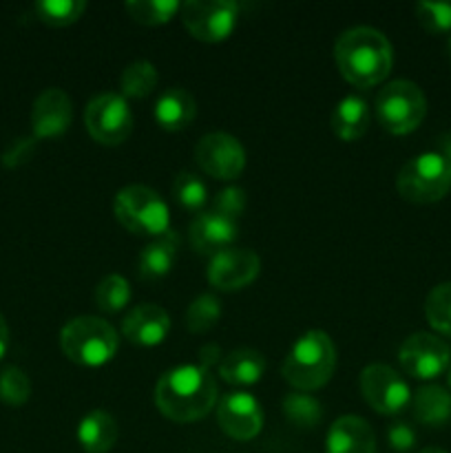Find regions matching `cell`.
<instances>
[{"mask_svg":"<svg viewBox=\"0 0 451 453\" xmlns=\"http://www.w3.org/2000/svg\"><path fill=\"white\" fill-rule=\"evenodd\" d=\"M181 22L193 38L221 42L237 27L239 4L233 0H186L180 7Z\"/></svg>","mask_w":451,"mask_h":453,"instance_id":"obj_8","label":"cell"},{"mask_svg":"<svg viewBox=\"0 0 451 453\" xmlns=\"http://www.w3.org/2000/svg\"><path fill=\"white\" fill-rule=\"evenodd\" d=\"M172 197H175V202L180 203L181 208L199 215V212L206 211L208 186L206 181L199 175H195V173L181 171L180 175L175 177V181H172Z\"/></svg>","mask_w":451,"mask_h":453,"instance_id":"obj_26","label":"cell"},{"mask_svg":"<svg viewBox=\"0 0 451 453\" xmlns=\"http://www.w3.org/2000/svg\"><path fill=\"white\" fill-rule=\"evenodd\" d=\"M131 283L122 274H109L96 288V303L102 312L115 314L124 310L131 301Z\"/></svg>","mask_w":451,"mask_h":453,"instance_id":"obj_28","label":"cell"},{"mask_svg":"<svg viewBox=\"0 0 451 453\" xmlns=\"http://www.w3.org/2000/svg\"><path fill=\"white\" fill-rule=\"evenodd\" d=\"M414 418L427 427H442L451 420V392L440 385H424L411 398Z\"/></svg>","mask_w":451,"mask_h":453,"instance_id":"obj_24","label":"cell"},{"mask_svg":"<svg viewBox=\"0 0 451 453\" xmlns=\"http://www.w3.org/2000/svg\"><path fill=\"white\" fill-rule=\"evenodd\" d=\"M35 16L51 27L73 25L87 12V3L82 0H40L35 3Z\"/></svg>","mask_w":451,"mask_h":453,"instance_id":"obj_29","label":"cell"},{"mask_svg":"<svg viewBox=\"0 0 451 453\" xmlns=\"http://www.w3.org/2000/svg\"><path fill=\"white\" fill-rule=\"evenodd\" d=\"M212 211L237 221L241 212L246 211V190L239 188V186H228V188L219 190L215 202H212Z\"/></svg>","mask_w":451,"mask_h":453,"instance_id":"obj_35","label":"cell"},{"mask_svg":"<svg viewBox=\"0 0 451 453\" xmlns=\"http://www.w3.org/2000/svg\"><path fill=\"white\" fill-rule=\"evenodd\" d=\"M7 348H9V327H7V321H4V317L0 314V358L4 357Z\"/></svg>","mask_w":451,"mask_h":453,"instance_id":"obj_38","label":"cell"},{"mask_svg":"<svg viewBox=\"0 0 451 453\" xmlns=\"http://www.w3.org/2000/svg\"><path fill=\"white\" fill-rule=\"evenodd\" d=\"M440 149H442L440 153L445 155V157L451 162V133H449V135L442 137V140H440Z\"/></svg>","mask_w":451,"mask_h":453,"instance_id":"obj_39","label":"cell"},{"mask_svg":"<svg viewBox=\"0 0 451 453\" xmlns=\"http://www.w3.org/2000/svg\"><path fill=\"white\" fill-rule=\"evenodd\" d=\"M325 453H376V436L361 416H340L327 429Z\"/></svg>","mask_w":451,"mask_h":453,"instance_id":"obj_18","label":"cell"},{"mask_svg":"<svg viewBox=\"0 0 451 453\" xmlns=\"http://www.w3.org/2000/svg\"><path fill=\"white\" fill-rule=\"evenodd\" d=\"M221 317V303L215 295H199L186 310V327L193 334L212 330Z\"/></svg>","mask_w":451,"mask_h":453,"instance_id":"obj_32","label":"cell"},{"mask_svg":"<svg viewBox=\"0 0 451 453\" xmlns=\"http://www.w3.org/2000/svg\"><path fill=\"white\" fill-rule=\"evenodd\" d=\"M387 441L389 447L398 453H407L414 449L416 445V432L407 423H394L387 429Z\"/></svg>","mask_w":451,"mask_h":453,"instance_id":"obj_36","label":"cell"},{"mask_svg":"<svg viewBox=\"0 0 451 453\" xmlns=\"http://www.w3.org/2000/svg\"><path fill=\"white\" fill-rule=\"evenodd\" d=\"M180 7L181 4L177 0H128L126 3V12L131 13L133 20L146 27L164 25L180 12Z\"/></svg>","mask_w":451,"mask_h":453,"instance_id":"obj_31","label":"cell"},{"mask_svg":"<svg viewBox=\"0 0 451 453\" xmlns=\"http://www.w3.org/2000/svg\"><path fill=\"white\" fill-rule=\"evenodd\" d=\"M334 60L349 84L370 88L389 75L394 66V49L387 35L374 27H352L336 38Z\"/></svg>","mask_w":451,"mask_h":453,"instance_id":"obj_2","label":"cell"},{"mask_svg":"<svg viewBox=\"0 0 451 453\" xmlns=\"http://www.w3.org/2000/svg\"><path fill=\"white\" fill-rule=\"evenodd\" d=\"M73 119V106L71 97L62 88H44L34 102L31 109V127H34L35 140L47 137H60Z\"/></svg>","mask_w":451,"mask_h":453,"instance_id":"obj_15","label":"cell"},{"mask_svg":"<svg viewBox=\"0 0 451 453\" xmlns=\"http://www.w3.org/2000/svg\"><path fill=\"white\" fill-rule=\"evenodd\" d=\"M217 423L226 436L234 441H252L264 427V411L252 394L233 392L219 401Z\"/></svg>","mask_w":451,"mask_h":453,"instance_id":"obj_14","label":"cell"},{"mask_svg":"<svg viewBox=\"0 0 451 453\" xmlns=\"http://www.w3.org/2000/svg\"><path fill=\"white\" fill-rule=\"evenodd\" d=\"M217 403V383L202 365H177L164 372L155 385V405L175 423H195L210 414Z\"/></svg>","mask_w":451,"mask_h":453,"instance_id":"obj_1","label":"cell"},{"mask_svg":"<svg viewBox=\"0 0 451 453\" xmlns=\"http://www.w3.org/2000/svg\"><path fill=\"white\" fill-rule=\"evenodd\" d=\"M157 69L155 65H150L149 60H137L131 62L126 69L119 75V96L124 100H141V97L150 96L157 87Z\"/></svg>","mask_w":451,"mask_h":453,"instance_id":"obj_25","label":"cell"},{"mask_svg":"<svg viewBox=\"0 0 451 453\" xmlns=\"http://www.w3.org/2000/svg\"><path fill=\"white\" fill-rule=\"evenodd\" d=\"M195 162L215 180H237L246 168V149L228 133H208L195 146Z\"/></svg>","mask_w":451,"mask_h":453,"instance_id":"obj_12","label":"cell"},{"mask_svg":"<svg viewBox=\"0 0 451 453\" xmlns=\"http://www.w3.org/2000/svg\"><path fill=\"white\" fill-rule=\"evenodd\" d=\"M447 383H449V389H451V365H449V370H447Z\"/></svg>","mask_w":451,"mask_h":453,"instance_id":"obj_42","label":"cell"},{"mask_svg":"<svg viewBox=\"0 0 451 453\" xmlns=\"http://www.w3.org/2000/svg\"><path fill=\"white\" fill-rule=\"evenodd\" d=\"M427 115V97L411 80L387 82L376 96V118L392 135H407L423 124Z\"/></svg>","mask_w":451,"mask_h":453,"instance_id":"obj_7","label":"cell"},{"mask_svg":"<svg viewBox=\"0 0 451 453\" xmlns=\"http://www.w3.org/2000/svg\"><path fill=\"white\" fill-rule=\"evenodd\" d=\"M171 332V317L155 303H141L133 308L122 321V334L140 348H155L164 343Z\"/></svg>","mask_w":451,"mask_h":453,"instance_id":"obj_17","label":"cell"},{"mask_svg":"<svg viewBox=\"0 0 451 453\" xmlns=\"http://www.w3.org/2000/svg\"><path fill=\"white\" fill-rule=\"evenodd\" d=\"M119 336L111 323L97 317H75L62 327L60 348L69 361L82 367L106 365L118 352Z\"/></svg>","mask_w":451,"mask_h":453,"instance_id":"obj_4","label":"cell"},{"mask_svg":"<svg viewBox=\"0 0 451 453\" xmlns=\"http://www.w3.org/2000/svg\"><path fill=\"white\" fill-rule=\"evenodd\" d=\"M361 394L371 410L385 416L401 414L411 401L409 385L394 367L383 365V363H374L363 370Z\"/></svg>","mask_w":451,"mask_h":453,"instance_id":"obj_10","label":"cell"},{"mask_svg":"<svg viewBox=\"0 0 451 453\" xmlns=\"http://www.w3.org/2000/svg\"><path fill=\"white\" fill-rule=\"evenodd\" d=\"M418 453H447V451L440 449V447H424V449H420Z\"/></svg>","mask_w":451,"mask_h":453,"instance_id":"obj_40","label":"cell"},{"mask_svg":"<svg viewBox=\"0 0 451 453\" xmlns=\"http://www.w3.org/2000/svg\"><path fill=\"white\" fill-rule=\"evenodd\" d=\"M336 348L323 330H310L294 341L283 361V379L299 392H317L332 379Z\"/></svg>","mask_w":451,"mask_h":453,"instance_id":"obj_3","label":"cell"},{"mask_svg":"<svg viewBox=\"0 0 451 453\" xmlns=\"http://www.w3.org/2000/svg\"><path fill=\"white\" fill-rule=\"evenodd\" d=\"M84 124L96 142L118 146L133 133V111L119 93H102L87 104Z\"/></svg>","mask_w":451,"mask_h":453,"instance_id":"obj_9","label":"cell"},{"mask_svg":"<svg viewBox=\"0 0 451 453\" xmlns=\"http://www.w3.org/2000/svg\"><path fill=\"white\" fill-rule=\"evenodd\" d=\"M265 358L256 349H234L219 361V376L234 388H250L264 379Z\"/></svg>","mask_w":451,"mask_h":453,"instance_id":"obj_23","label":"cell"},{"mask_svg":"<svg viewBox=\"0 0 451 453\" xmlns=\"http://www.w3.org/2000/svg\"><path fill=\"white\" fill-rule=\"evenodd\" d=\"M115 219L133 234L162 237L171 230V211L157 190L133 184L119 190L113 202Z\"/></svg>","mask_w":451,"mask_h":453,"instance_id":"obj_5","label":"cell"},{"mask_svg":"<svg viewBox=\"0 0 451 453\" xmlns=\"http://www.w3.org/2000/svg\"><path fill=\"white\" fill-rule=\"evenodd\" d=\"M396 190L405 202L436 203L451 190V162L442 153H420L398 171Z\"/></svg>","mask_w":451,"mask_h":453,"instance_id":"obj_6","label":"cell"},{"mask_svg":"<svg viewBox=\"0 0 451 453\" xmlns=\"http://www.w3.org/2000/svg\"><path fill=\"white\" fill-rule=\"evenodd\" d=\"M197 115V102L186 88L171 87L155 100L153 118L166 131H184Z\"/></svg>","mask_w":451,"mask_h":453,"instance_id":"obj_20","label":"cell"},{"mask_svg":"<svg viewBox=\"0 0 451 453\" xmlns=\"http://www.w3.org/2000/svg\"><path fill=\"white\" fill-rule=\"evenodd\" d=\"M427 323L442 336H451V281L433 288L424 301Z\"/></svg>","mask_w":451,"mask_h":453,"instance_id":"obj_27","label":"cell"},{"mask_svg":"<svg viewBox=\"0 0 451 453\" xmlns=\"http://www.w3.org/2000/svg\"><path fill=\"white\" fill-rule=\"evenodd\" d=\"M283 414H286V418L292 425H299V427H317L323 418V407L310 394L292 392L283 401Z\"/></svg>","mask_w":451,"mask_h":453,"instance_id":"obj_30","label":"cell"},{"mask_svg":"<svg viewBox=\"0 0 451 453\" xmlns=\"http://www.w3.org/2000/svg\"><path fill=\"white\" fill-rule=\"evenodd\" d=\"M234 239H237V221L219 215L212 208L199 212L190 221V243L199 255H208L212 259L219 252L233 248Z\"/></svg>","mask_w":451,"mask_h":453,"instance_id":"obj_16","label":"cell"},{"mask_svg":"<svg viewBox=\"0 0 451 453\" xmlns=\"http://www.w3.org/2000/svg\"><path fill=\"white\" fill-rule=\"evenodd\" d=\"M445 51H447V58H449V62H451V35H449V38H447Z\"/></svg>","mask_w":451,"mask_h":453,"instance_id":"obj_41","label":"cell"},{"mask_svg":"<svg viewBox=\"0 0 451 453\" xmlns=\"http://www.w3.org/2000/svg\"><path fill=\"white\" fill-rule=\"evenodd\" d=\"M119 436L113 416L104 410H93L80 420L78 442L87 453H109Z\"/></svg>","mask_w":451,"mask_h":453,"instance_id":"obj_21","label":"cell"},{"mask_svg":"<svg viewBox=\"0 0 451 453\" xmlns=\"http://www.w3.org/2000/svg\"><path fill=\"white\" fill-rule=\"evenodd\" d=\"M330 127L334 135L343 142H354L365 135L370 127V106L365 97L345 96L332 111Z\"/></svg>","mask_w":451,"mask_h":453,"instance_id":"obj_22","label":"cell"},{"mask_svg":"<svg viewBox=\"0 0 451 453\" xmlns=\"http://www.w3.org/2000/svg\"><path fill=\"white\" fill-rule=\"evenodd\" d=\"M261 259L246 248H228L210 259L206 277L212 288L224 292L241 290L259 277Z\"/></svg>","mask_w":451,"mask_h":453,"instance_id":"obj_13","label":"cell"},{"mask_svg":"<svg viewBox=\"0 0 451 453\" xmlns=\"http://www.w3.org/2000/svg\"><path fill=\"white\" fill-rule=\"evenodd\" d=\"M31 380L20 367L9 365L0 372V401L11 407H20L29 401Z\"/></svg>","mask_w":451,"mask_h":453,"instance_id":"obj_33","label":"cell"},{"mask_svg":"<svg viewBox=\"0 0 451 453\" xmlns=\"http://www.w3.org/2000/svg\"><path fill=\"white\" fill-rule=\"evenodd\" d=\"M401 367L418 380H432L449 370L451 365V348L436 334L429 332H416L407 336L405 343L398 352Z\"/></svg>","mask_w":451,"mask_h":453,"instance_id":"obj_11","label":"cell"},{"mask_svg":"<svg viewBox=\"0 0 451 453\" xmlns=\"http://www.w3.org/2000/svg\"><path fill=\"white\" fill-rule=\"evenodd\" d=\"M177 250H180V234L172 230L141 248L140 257H137V274L141 281L155 283L166 277L175 265Z\"/></svg>","mask_w":451,"mask_h":453,"instance_id":"obj_19","label":"cell"},{"mask_svg":"<svg viewBox=\"0 0 451 453\" xmlns=\"http://www.w3.org/2000/svg\"><path fill=\"white\" fill-rule=\"evenodd\" d=\"M35 146V137H22V140H16L3 155V164L4 166H16V164L25 162L27 157L31 155Z\"/></svg>","mask_w":451,"mask_h":453,"instance_id":"obj_37","label":"cell"},{"mask_svg":"<svg viewBox=\"0 0 451 453\" xmlns=\"http://www.w3.org/2000/svg\"><path fill=\"white\" fill-rule=\"evenodd\" d=\"M416 18H418L420 27L429 34H451V3L423 0V3L416 4Z\"/></svg>","mask_w":451,"mask_h":453,"instance_id":"obj_34","label":"cell"}]
</instances>
